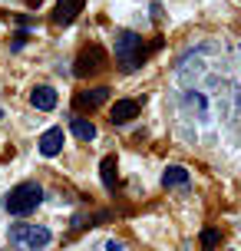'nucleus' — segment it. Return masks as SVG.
I'll return each instance as SVG.
<instances>
[{"instance_id": "obj_1", "label": "nucleus", "mask_w": 241, "mask_h": 251, "mask_svg": "<svg viewBox=\"0 0 241 251\" xmlns=\"http://www.w3.org/2000/svg\"><path fill=\"white\" fill-rule=\"evenodd\" d=\"M116 66L122 70V73H136V70H142V63H145V56H149V47L142 43L139 33H132V30H119L116 33Z\"/></svg>"}, {"instance_id": "obj_2", "label": "nucleus", "mask_w": 241, "mask_h": 251, "mask_svg": "<svg viewBox=\"0 0 241 251\" xmlns=\"http://www.w3.org/2000/svg\"><path fill=\"white\" fill-rule=\"evenodd\" d=\"M53 241V231L47 225H26V222H17L10 228V245L17 251H47Z\"/></svg>"}, {"instance_id": "obj_3", "label": "nucleus", "mask_w": 241, "mask_h": 251, "mask_svg": "<svg viewBox=\"0 0 241 251\" xmlns=\"http://www.w3.org/2000/svg\"><path fill=\"white\" fill-rule=\"evenodd\" d=\"M43 201V188L37 185V182H20L17 188H10V195L3 199V205H7V212L10 215H30L37 212V205Z\"/></svg>"}, {"instance_id": "obj_4", "label": "nucleus", "mask_w": 241, "mask_h": 251, "mask_svg": "<svg viewBox=\"0 0 241 251\" xmlns=\"http://www.w3.org/2000/svg\"><path fill=\"white\" fill-rule=\"evenodd\" d=\"M106 70V50H102L99 43H89V47H83L76 56V63H73V73L79 76V79H89V76H96Z\"/></svg>"}, {"instance_id": "obj_5", "label": "nucleus", "mask_w": 241, "mask_h": 251, "mask_svg": "<svg viewBox=\"0 0 241 251\" xmlns=\"http://www.w3.org/2000/svg\"><path fill=\"white\" fill-rule=\"evenodd\" d=\"M102 102H109V86H93V89H83L73 96V109L76 113H93L99 109Z\"/></svg>"}, {"instance_id": "obj_6", "label": "nucleus", "mask_w": 241, "mask_h": 251, "mask_svg": "<svg viewBox=\"0 0 241 251\" xmlns=\"http://www.w3.org/2000/svg\"><path fill=\"white\" fill-rule=\"evenodd\" d=\"M139 113H142L139 100H116L113 109H109V119H113V126H126V123H132Z\"/></svg>"}, {"instance_id": "obj_7", "label": "nucleus", "mask_w": 241, "mask_h": 251, "mask_svg": "<svg viewBox=\"0 0 241 251\" xmlns=\"http://www.w3.org/2000/svg\"><path fill=\"white\" fill-rule=\"evenodd\" d=\"M56 89L53 86H33L30 89V106L37 109V113H50V109H56Z\"/></svg>"}, {"instance_id": "obj_8", "label": "nucleus", "mask_w": 241, "mask_h": 251, "mask_svg": "<svg viewBox=\"0 0 241 251\" xmlns=\"http://www.w3.org/2000/svg\"><path fill=\"white\" fill-rule=\"evenodd\" d=\"M83 3H86V0H56V10H53V24H60V26L73 24V20L79 17V10H83Z\"/></svg>"}, {"instance_id": "obj_9", "label": "nucleus", "mask_w": 241, "mask_h": 251, "mask_svg": "<svg viewBox=\"0 0 241 251\" xmlns=\"http://www.w3.org/2000/svg\"><path fill=\"white\" fill-rule=\"evenodd\" d=\"M60 152H63V129L53 126V129H47V132L40 136V155L53 159V155H60Z\"/></svg>"}, {"instance_id": "obj_10", "label": "nucleus", "mask_w": 241, "mask_h": 251, "mask_svg": "<svg viewBox=\"0 0 241 251\" xmlns=\"http://www.w3.org/2000/svg\"><path fill=\"white\" fill-rule=\"evenodd\" d=\"M99 176H102V185L109 192H116V185H119V159L116 155H106L99 162Z\"/></svg>"}, {"instance_id": "obj_11", "label": "nucleus", "mask_w": 241, "mask_h": 251, "mask_svg": "<svg viewBox=\"0 0 241 251\" xmlns=\"http://www.w3.org/2000/svg\"><path fill=\"white\" fill-rule=\"evenodd\" d=\"M192 176H189V169H182V165H169L162 172V185L165 188H189Z\"/></svg>"}, {"instance_id": "obj_12", "label": "nucleus", "mask_w": 241, "mask_h": 251, "mask_svg": "<svg viewBox=\"0 0 241 251\" xmlns=\"http://www.w3.org/2000/svg\"><path fill=\"white\" fill-rule=\"evenodd\" d=\"M70 132L76 139H83V142H93V139H96V126L89 123V119H73V123H70Z\"/></svg>"}, {"instance_id": "obj_13", "label": "nucleus", "mask_w": 241, "mask_h": 251, "mask_svg": "<svg viewBox=\"0 0 241 251\" xmlns=\"http://www.w3.org/2000/svg\"><path fill=\"white\" fill-rule=\"evenodd\" d=\"M218 241H221V231L218 228H205L202 231V251H215Z\"/></svg>"}, {"instance_id": "obj_14", "label": "nucleus", "mask_w": 241, "mask_h": 251, "mask_svg": "<svg viewBox=\"0 0 241 251\" xmlns=\"http://www.w3.org/2000/svg\"><path fill=\"white\" fill-rule=\"evenodd\" d=\"M182 102H185L189 109H195L198 116L205 113V96H202V93H185V96H182Z\"/></svg>"}, {"instance_id": "obj_15", "label": "nucleus", "mask_w": 241, "mask_h": 251, "mask_svg": "<svg viewBox=\"0 0 241 251\" xmlns=\"http://www.w3.org/2000/svg\"><path fill=\"white\" fill-rule=\"evenodd\" d=\"M106 251H126V248H122L119 241H106Z\"/></svg>"}, {"instance_id": "obj_16", "label": "nucleus", "mask_w": 241, "mask_h": 251, "mask_svg": "<svg viewBox=\"0 0 241 251\" xmlns=\"http://www.w3.org/2000/svg\"><path fill=\"white\" fill-rule=\"evenodd\" d=\"M26 7H40V3H43V0H24Z\"/></svg>"}, {"instance_id": "obj_17", "label": "nucleus", "mask_w": 241, "mask_h": 251, "mask_svg": "<svg viewBox=\"0 0 241 251\" xmlns=\"http://www.w3.org/2000/svg\"><path fill=\"white\" fill-rule=\"evenodd\" d=\"M0 116H3V109H0Z\"/></svg>"}, {"instance_id": "obj_18", "label": "nucleus", "mask_w": 241, "mask_h": 251, "mask_svg": "<svg viewBox=\"0 0 241 251\" xmlns=\"http://www.w3.org/2000/svg\"><path fill=\"white\" fill-rule=\"evenodd\" d=\"M228 251H231V248H228Z\"/></svg>"}]
</instances>
